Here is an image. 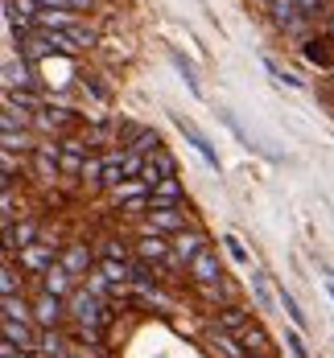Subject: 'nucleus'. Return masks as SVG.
<instances>
[{
    "mask_svg": "<svg viewBox=\"0 0 334 358\" xmlns=\"http://www.w3.org/2000/svg\"><path fill=\"white\" fill-rule=\"evenodd\" d=\"M174 124H178V128H182V136H186V140H190L194 148H198V153H202V161H206V165H211V169H219V153H215V148H211V144H206V136L198 132V128H194L190 120H182V116H174Z\"/></svg>",
    "mask_w": 334,
    "mask_h": 358,
    "instance_id": "obj_1",
    "label": "nucleus"
},
{
    "mask_svg": "<svg viewBox=\"0 0 334 358\" xmlns=\"http://www.w3.org/2000/svg\"><path fill=\"white\" fill-rule=\"evenodd\" d=\"M4 83L17 91V87H29L33 83V70H29V62H17V58H8V66H4Z\"/></svg>",
    "mask_w": 334,
    "mask_h": 358,
    "instance_id": "obj_2",
    "label": "nucleus"
},
{
    "mask_svg": "<svg viewBox=\"0 0 334 358\" xmlns=\"http://www.w3.org/2000/svg\"><path fill=\"white\" fill-rule=\"evenodd\" d=\"M194 276H198L202 284H211V280L219 276V260H215V256H206V251H198V256H194Z\"/></svg>",
    "mask_w": 334,
    "mask_h": 358,
    "instance_id": "obj_3",
    "label": "nucleus"
},
{
    "mask_svg": "<svg viewBox=\"0 0 334 358\" xmlns=\"http://www.w3.org/2000/svg\"><path fill=\"white\" fill-rule=\"evenodd\" d=\"M178 194H182V185H178V181H174V178H161V181H157L153 202H157V206H165V202H178Z\"/></svg>",
    "mask_w": 334,
    "mask_h": 358,
    "instance_id": "obj_4",
    "label": "nucleus"
},
{
    "mask_svg": "<svg viewBox=\"0 0 334 358\" xmlns=\"http://www.w3.org/2000/svg\"><path fill=\"white\" fill-rule=\"evenodd\" d=\"M58 313H62V305H58V293H46V297H42V305H38V317H42L46 325H54V321H58Z\"/></svg>",
    "mask_w": 334,
    "mask_h": 358,
    "instance_id": "obj_5",
    "label": "nucleus"
},
{
    "mask_svg": "<svg viewBox=\"0 0 334 358\" xmlns=\"http://www.w3.org/2000/svg\"><path fill=\"white\" fill-rule=\"evenodd\" d=\"M66 284H70V276H66L62 268H50L46 272V293H58V297H62V293H66Z\"/></svg>",
    "mask_w": 334,
    "mask_h": 358,
    "instance_id": "obj_6",
    "label": "nucleus"
},
{
    "mask_svg": "<svg viewBox=\"0 0 334 358\" xmlns=\"http://www.w3.org/2000/svg\"><path fill=\"white\" fill-rule=\"evenodd\" d=\"M75 313L83 317V321H99V305L91 301V297H87V293H83V297L75 301Z\"/></svg>",
    "mask_w": 334,
    "mask_h": 358,
    "instance_id": "obj_7",
    "label": "nucleus"
},
{
    "mask_svg": "<svg viewBox=\"0 0 334 358\" xmlns=\"http://www.w3.org/2000/svg\"><path fill=\"white\" fill-rule=\"evenodd\" d=\"M4 338H13V342H21V346H25V342H29V334H25V321L17 325V317H4Z\"/></svg>",
    "mask_w": 334,
    "mask_h": 358,
    "instance_id": "obj_8",
    "label": "nucleus"
},
{
    "mask_svg": "<svg viewBox=\"0 0 334 358\" xmlns=\"http://www.w3.org/2000/svg\"><path fill=\"white\" fill-rule=\"evenodd\" d=\"M38 173H42V178H54V144H42V153H38Z\"/></svg>",
    "mask_w": 334,
    "mask_h": 358,
    "instance_id": "obj_9",
    "label": "nucleus"
},
{
    "mask_svg": "<svg viewBox=\"0 0 334 358\" xmlns=\"http://www.w3.org/2000/svg\"><path fill=\"white\" fill-rule=\"evenodd\" d=\"M264 70H268V75H273L277 83H285V87H301V79H293V75H285V70H281V66H277L273 58H264Z\"/></svg>",
    "mask_w": 334,
    "mask_h": 358,
    "instance_id": "obj_10",
    "label": "nucleus"
},
{
    "mask_svg": "<svg viewBox=\"0 0 334 358\" xmlns=\"http://www.w3.org/2000/svg\"><path fill=\"white\" fill-rule=\"evenodd\" d=\"M79 153H83L79 140H66V144H62V161H66V169H83V165H79Z\"/></svg>",
    "mask_w": 334,
    "mask_h": 358,
    "instance_id": "obj_11",
    "label": "nucleus"
},
{
    "mask_svg": "<svg viewBox=\"0 0 334 358\" xmlns=\"http://www.w3.org/2000/svg\"><path fill=\"white\" fill-rule=\"evenodd\" d=\"M252 284H256V301H260V309H273V293H268V284H264L260 272L252 276Z\"/></svg>",
    "mask_w": 334,
    "mask_h": 358,
    "instance_id": "obj_12",
    "label": "nucleus"
},
{
    "mask_svg": "<svg viewBox=\"0 0 334 358\" xmlns=\"http://www.w3.org/2000/svg\"><path fill=\"white\" fill-rule=\"evenodd\" d=\"M198 243H202L198 235H178V251H182L186 260H194V256H198Z\"/></svg>",
    "mask_w": 334,
    "mask_h": 358,
    "instance_id": "obj_13",
    "label": "nucleus"
},
{
    "mask_svg": "<svg viewBox=\"0 0 334 358\" xmlns=\"http://www.w3.org/2000/svg\"><path fill=\"white\" fill-rule=\"evenodd\" d=\"M8 107H21V111H33V107H38V99H33V95H17V91L8 87Z\"/></svg>",
    "mask_w": 334,
    "mask_h": 358,
    "instance_id": "obj_14",
    "label": "nucleus"
},
{
    "mask_svg": "<svg viewBox=\"0 0 334 358\" xmlns=\"http://www.w3.org/2000/svg\"><path fill=\"white\" fill-rule=\"evenodd\" d=\"M120 173H124V161H107V165H103V178H99V181L116 185V181H120Z\"/></svg>",
    "mask_w": 334,
    "mask_h": 358,
    "instance_id": "obj_15",
    "label": "nucleus"
},
{
    "mask_svg": "<svg viewBox=\"0 0 334 358\" xmlns=\"http://www.w3.org/2000/svg\"><path fill=\"white\" fill-rule=\"evenodd\" d=\"M66 38H70L75 45H91V42H96V38H91V29H75V25H66Z\"/></svg>",
    "mask_w": 334,
    "mask_h": 358,
    "instance_id": "obj_16",
    "label": "nucleus"
},
{
    "mask_svg": "<svg viewBox=\"0 0 334 358\" xmlns=\"http://www.w3.org/2000/svg\"><path fill=\"white\" fill-rule=\"evenodd\" d=\"M153 169H157L161 178H169V173H174V157H169V153H157V161H153Z\"/></svg>",
    "mask_w": 334,
    "mask_h": 358,
    "instance_id": "obj_17",
    "label": "nucleus"
},
{
    "mask_svg": "<svg viewBox=\"0 0 334 358\" xmlns=\"http://www.w3.org/2000/svg\"><path fill=\"white\" fill-rule=\"evenodd\" d=\"M281 305H285V309H289V317H293L297 325H305V317H301V309H297V301H293L289 293H281Z\"/></svg>",
    "mask_w": 334,
    "mask_h": 358,
    "instance_id": "obj_18",
    "label": "nucleus"
},
{
    "mask_svg": "<svg viewBox=\"0 0 334 358\" xmlns=\"http://www.w3.org/2000/svg\"><path fill=\"white\" fill-rule=\"evenodd\" d=\"M141 256H165V243H161V239H144Z\"/></svg>",
    "mask_w": 334,
    "mask_h": 358,
    "instance_id": "obj_19",
    "label": "nucleus"
},
{
    "mask_svg": "<svg viewBox=\"0 0 334 358\" xmlns=\"http://www.w3.org/2000/svg\"><path fill=\"white\" fill-rule=\"evenodd\" d=\"M4 317H17V321H25V305L8 297V301H4Z\"/></svg>",
    "mask_w": 334,
    "mask_h": 358,
    "instance_id": "obj_20",
    "label": "nucleus"
},
{
    "mask_svg": "<svg viewBox=\"0 0 334 358\" xmlns=\"http://www.w3.org/2000/svg\"><path fill=\"white\" fill-rule=\"evenodd\" d=\"M273 8H277V21H281V25H289V21H293V4H289V0H277Z\"/></svg>",
    "mask_w": 334,
    "mask_h": 358,
    "instance_id": "obj_21",
    "label": "nucleus"
},
{
    "mask_svg": "<svg viewBox=\"0 0 334 358\" xmlns=\"http://www.w3.org/2000/svg\"><path fill=\"white\" fill-rule=\"evenodd\" d=\"M153 226H165V231H169V226H178V215H169V210H157V215H153Z\"/></svg>",
    "mask_w": 334,
    "mask_h": 358,
    "instance_id": "obj_22",
    "label": "nucleus"
},
{
    "mask_svg": "<svg viewBox=\"0 0 334 358\" xmlns=\"http://www.w3.org/2000/svg\"><path fill=\"white\" fill-rule=\"evenodd\" d=\"M0 288H4V297H13L17 293V272H4L0 276Z\"/></svg>",
    "mask_w": 334,
    "mask_h": 358,
    "instance_id": "obj_23",
    "label": "nucleus"
},
{
    "mask_svg": "<svg viewBox=\"0 0 334 358\" xmlns=\"http://www.w3.org/2000/svg\"><path fill=\"white\" fill-rule=\"evenodd\" d=\"M132 148H137V153H144V148H157V136H153V132H141Z\"/></svg>",
    "mask_w": 334,
    "mask_h": 358,
    "instance_id": "obj_24",
    "label": "nucleus"
},
{
    "mask_svg": "<svg viewBox=\"0 0 334 358\" xmlns=\"http://www.w3.org/2000/svg\"><path fill=\"white\" fill-rule=\"evenodd\" d=\"M103 276H107V280H120V276H128V272H124V264L112 260V264H103Z\"/></svg>",
    "mask_w": 334,
    "mask_h": 358,
    "instance_id": "obj_25",
    "label": "nucleus"
},
{
    "mask_svg": "<svg viewBox=\"0 0 334 358\" xmlns=\"http://www.w3.org/2000/svg\"><path fill=\"white\" fill-rule=\"evenodd\" d=\"M243 342H248V350H260V346H264V334H260V329H248Z\"/></svg>",
    "mask_w": 334,
    "mask_h": 358,
    "instance_id": "obj_26",
    "label": "nucleus"
},
{
    "mask_svg": "<svg viewBox=\"0 0 334 358\" xmlns=\"http://www.w3.org/2000/svg\"><path fill=\"white\" fill-rule=\"evenodd\" d=\"M215 342H219V350H227V355H243V350H239V346L231 342V338H227V334H219Z\"/></svg>",
    "mask_w": 334,
    "mask_h": 358,
    "instance_id": "obj_27",
    "label": "nucleus"
},
{
    "mask_svg": "<svg viewBox=\"0 0 334 358\" xmlns=\"http://www.w3.org/2000/svg\"><path fill=\"white\" fill-rule=\"evenodd\" d=\"M227 251H231V256H236L239 264H248V251H243V247H239V239H227Z\"/></svg>",
    "mask_w": 334,
    "mask_h": 358,
    "instance_id": "obj_28",
    "label": "nucleus"
},
{
    "mask_svg": "<svg viewBox=\"0 0 334 358\" xmlns=\"http://www.w3.org/2000/svg\"><path fill=\"white\" fill-rule=\"evenodd\" d=\"M21 144H25V140L17 136V128H13V132H4V148H8V153H13V148H21Z\"/></svg>",
    "mask_w": 334,
    "mask_h": 358,
    "instance_id": "obj_29",
    "label": "nucleus"
},
{
    "mask_svg": "<svg viewBox=\"0 0 334 358\" xmlns=\"http://www.w3.org/2000/svg\"><path fill=\"white\" fill-rule=\"evenodd\" d=\"M285 342H289V350H293V355H305V346H301V338H297V334H285Z\"/></svg>",
    "mask_w": 334,
    "mask_h": 358,
    "instance_id": "obj_30",
    "label": "nucleus"
},
{
    "mask_svg": "<svg viewBox=\"0 0 334 358\" xmlns=\"http://www.w3.org/2000/svg\"><path fill=\"white\" fill-rule=\"evenodd\" d=\"M137 169H141V157H137V153H132V157H124V173H137Z\"/></svg>",
    "mask_w": 334,
    "mask_h": 358,
    "instance_id": "obj_31",
    "label": "nucleus"
},
{
    "mask_svg": "<svg viewBox=\"0 0 334 358\" xmlns=\"http://www.w3.org/2000/svg\"><path fill=\"white\" fill-rule=\"evenodd\" d=\"M66 264H70V268H83V264H87V251H70V260H66Z\"/></svg>",
    "mask_w": 334,
    "mask_h": 358,
    "instance_id": "obj_32",
    "label": "nucleus"
},
{
    "mask_svg": "<svg viewBox=\"0 0 334 358\" xmlns=\"http://www.w3.org/2000/svg\"><path fill=\"white\" fill-rule=\"evenodd\" d=\"M297 4H301L305 13H318V0H297Z\"/></svg>",
    "mask_w": 334,
    "mask_h": 358,
    "instance_id": "obj_33",
    "label": "nucleus"
},
{
    "mask_svg": "<svg viewBox=\"0 0 334 358\" xmlns=\"http://www.w3.org/2000/svg\"><path fill=\"white\" fill-rule=\"evenodd\" d=\"M38 4H54V8H66L70 0H38Z\"/></svg>",
    "mask_w": 334,
    "mask_h": 358,
    "instance_id": "obj_34",
    "label": "nucleus"
},
{
    "mask_svg": "<svg viewBox=\"0 0 334 358\" xmlns=\"http://www.w3.org/2000/svg\"><path fill=\"white\" fill-rule=\"evenodd\" d=\"M326 288H331V301H334V272H326Z\"/></svg>",
    "mask_w": 334,
    "mask_h": 358,
    "instance_id": "obj_35",
    "label": "nucleus"
},
{
    "mask_svg": "<svg viewBox=\"0 0 334 358\" xmlns=\"http://www.w3.org/2000/svg\"><path fill=\"white\" fill-rule=\"evenodd\" d=\"M70 4H75V8H91V0H70Z\"/></svg>",
    "mask_w": 334,
    "mask_h": 358,
    "instance_id": "obj_36",
    "label": "nucleus"
}]
</instances>
